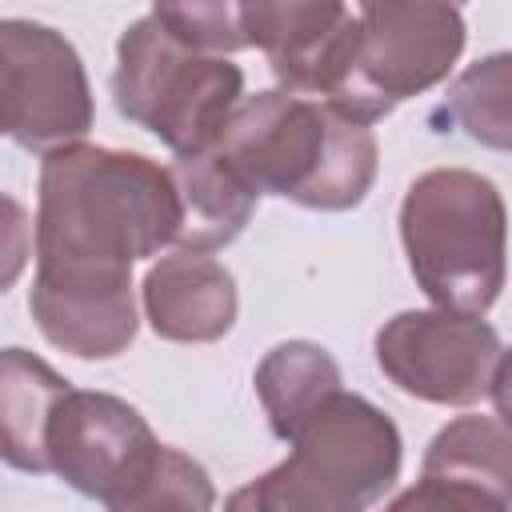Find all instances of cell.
Listing matches in <instances>:
<instances>
[{"label": "cell", "instance_id": "cell-3", "mask_svg": "<svg viewBox=\"0 0 512 512\" xmlns=\"http://www.w3.org/2000/svg\"><path fill=\"white\" fill-rule=\"evenodd\" d=\"M288 460L228 496L248 512H360L400 480L396 420L356 392H332L288 440Z\"/></svg>", "mask_w": 512, "mask_h": 512}, {"label": "cell", "instance_id": "cell-11", "mask_svg": "<svg viewBox=\"0 0 512 512\" xmlns=\"http://www.w3.org/2000/svg\"><path fill=\"white\" fill-rule=\"evenodd\" d=\"M392 508H512V428L500 416L448 420L420 460V484Z\"/></svg>", "mask_w": 512, "mask_h": 512}, {"label": "cell", "instance_id": "cell-17", "mask_svg": "<svg viewBox=\"0 0 512 512\" xmlns=\"http://www.w3.org/2000/svg\"><path fill=\"white\" fill-rule=\"evenodd\" d=\"M152 16L200 52H240L248 48L244 0H152Z\"/></svg>", "mask_w": 512, "mask_h": 512}, {"label": "cell", "instance_id": "cell-5", "mask_svg": "<svg viewBox=\"0 0 512 512\" xmlns=\"http://www.w3.org/2000/svg\"><path fill=\"white\" fill-rule=\"evenodd\" d=\"M116 112L176 156L208 152L224 136L236 104L244 100L240 64L200 52L168 32L156 16L124 28L112 72Z\"/></svg>", "mask_w": 512, "mask_h": 512}, {"label": "cell", "instance_id": "cell-1", "mask_svg": "<svg viewBox=\"0 0 512 512\" xmlns=\"http://www.w3.org/2000/svg\"><path fill=\"white\" fill-rule=\"evenodd\" d=\"M180 236L172 168L144 152L64 144L40 164L32 320L76 360H112L136 336L132 264Z\"/></svg>", "mask_w": 512, "mask_h": 512}, {"label": "cell", "instance_id": "cell-9", "mask_svg": "<svg viewBox=\"0 0 512 512\" xmlns=\"http://www.w3.org/2000/svg\"><path fill=\"white\" fill-rule=\"evenodd\" d=\"M380 372L408 396L444 408H468L492 392L500 336L484 316L456 308H412L376 332Z\"/></svg>", "mask_w": 512, "mask_h": 512}, {"label": "cell", "instance_id": "cell-16", "mask_svg": "<svg viewBox=\"0 0 512 512\" xmlns=\"http://www.w3.org/2000/svg\"><path fill=\"white\" fill-rule=\"evenodd\" d=\"M468 140L512 152V52H492L468 64L440 108Z\"/></svg>", "mask_w": 512, "mask_h": 512}, {"label": "cell", "instance_id": "cell-2", "mask_svg": "<svg viewBox=\"0 0 512 512\" xmlns=\"http://www.w3.org/2000/svg\"><path fill=\"white\" fill-rule=\"evenodd\" d=\"M216 152L256 196L272 192L312 212L356 208L380 168L372 124L288 88L244 96Z\"/></svg>", "mask_w": 512, "mask_h": 512}, {"label": "cell", "instance_id": "cell-18", "mask_svg": "<svg viewBox=\"0 0 512 512\" xmlns=\"http://www.w3.org/2000/svg\"><path fill=\"white\" fill-rule=\"evenodd\" d=\"M212 504H216V492H212L208 472L180 448L164 444L160 468L140 500V512H148V508H212Z\"/></svg>", "mask_w": 512, "mask_h": 512}, {"label": "cell", "instance_id": "cell-10", "mask_svg": "<svg viewBox=\"0 0 512 512\" xmlns=\"http://www.w3.org/2000/svg\"><path fill=\"white\" fill-rule=\"evenodd\" d=\"M244 32L280 88L324 100L348 64L356 16L348 0H244Z\"/></svg>", "mask_w": 512, "mask_h": 512}, {"label": "cell", "instance_id": "cell-4", "mask_svg": "<svg viewBox=\"0 0 512 512\" xmlns=\"http://www.w3.org/2000/svg\"><path fill=\"white\" fill-rule=\"evenodd\" d=\"M400 244L420 292L484 316L508 280V208L500 188L468 168L416 176L400 204Z\"/></svg>", "mask_w": 512, "mask_h": 512}, {"label": "cell", "instance_id": "cell-13", "mask_svg": "<svg viewBox=\"0 0 512 512\" xmlns=\"http://www.w3.org/2000/svg\"><path fill=\"white\" fill-rule=\"evenodd\" d=\"M168 168L180 192V248L212 252L232 244L248 228L260 196L228 168V160L216 148L176 156Z\"/></svg>", "mask_w": 512, "mask_h": 512}, {"label": "cell", "instance_id": "cell-15", "mask_svg": "<svg viewBox=\"0 0 512 512\" xmlns=\"http://www.w3.org/2000/svg\"><path fill=\"white\" fill-rule=\"evenodd\" d=\"M256 396L264 404V416L272 432L288 444L296 428L332 396L340 392V364L328 348L312 340H284L256 364Z\"/></svg>", "mask_w": 512, "mask_h": 512}, {"label": "cell", "instance_id": "cell-7", "mask_svg": "<svg viewBox=\"0 0 512 512\" xmlns=\"http://www.w3.org/2000/svg\"><path fill=\"white\" fill-rule=\"evenodd\" d=\"M160 456L164 444L148 420L112 392L68 388L52 412L48 472L104 508L140 512Z\"/></svg>", "mask_w": 512, "mask_h": 512}, {"label": "cell", "instance_id": "cell-20", "mask_svg": "<svg viewBox=\"0 0 512 512\" xmlns=\"http://www.w3.org/2000/svg\"><path fill=\"white\" fill-rule=\"evenodd\" d=\"M360 4H372V0H360ZM448 4H464V0H448Z\"/></svg>", "mask_w": 512, "mask_h": 512}, {"label": "cell", "instance_id": "cell-6", "mask_svg": "<svg viewBox=\"0 0 512 512\" xmlns=\"http://www.w3.org/2000/svg\"><path fill=\"white\" fill-rule=\"evenodd\" d=\"M464 40V16L448 0L360 4L348 64L324 100L360 124H376L400 100H412L448 80Z\"/></svg>", "mask_w": 512, "mask_h": 512}, {"label": "cell", "instance_id": "cell-8", "mask_svg": "<svg viewBox=\"0 0 512 512\" xmlns=\"http://www.w3.org/2000/svg\"><path fill=\"white\" fill-rule=\"evenodd\" d=\"M4 132L28 152H56L92 128V88L72 40L36 20L0 24Z\"/></svg>", "mask_w": 512, "mask_h": 512}, {"label": "cell", "instance_id": "cell-12", "mask_svg": "<svg viewBox=\"0 0 512 512\" xmlns=\"http://www.w3.org/2000/svg\"><path fill=\"white\" fill-rule=\"evenodd\" d=\"M140 300L152 332L172 344H212L232 332L240 312L232 272L192 248L160 256L144 272Z\"/></svg>", "mask_w": 512, "mask_h": 512}, {"label": "cell", "instance_id": "cell-19", "mask_svg": "<svg viewBox=\"0 0 512 512\" xmlns=\"http://www.w3.org/2000/svg\"><path fill=\"white\" fill-rule=\"evenodd\" d=\"M492 404H496V416L512 428V348L500 352L496 360V372H492Z\"/></svg>", "mask_w": 512, "mask_h": 512}, {"label": "cell", "instance_id": "cell-14", "mask_svg": "<svg viewBox=\"0 0 512 512\" xmlns=\"http://www.w3.org/2000/svg\"><path fill=\"white\" fill-rule=\"evenodd\" d=\"M72 384L24 348L0 356V452L8 468L48 472V424Z\"/></svg>", "mask_w": 512, "mask_h": 512}]
</instances>
